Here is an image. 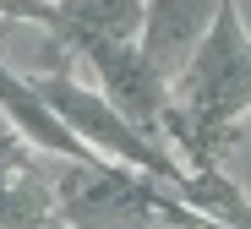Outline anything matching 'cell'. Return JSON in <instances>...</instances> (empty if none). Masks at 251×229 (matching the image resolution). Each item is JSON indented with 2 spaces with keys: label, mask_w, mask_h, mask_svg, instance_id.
<instances>
[]
</instances>
